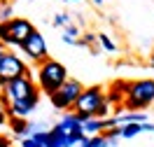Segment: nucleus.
Wrapping results in <instances>:
<instances>
[{"instance_id":"30","label":"nucleus","mask_w":154,"mask_h":147,"mask_svg":"<svg viewBox=\"0 0 154 147\" xmlns=\"http://www.w3.org/2000/svg\"><path fill=\"white\" fill-rule=\"evenodd\" d=\"M0 5H2V0H0Z\"/></svg>"},{"instance_id":"9","label":"nucleus","mask_w":154,"mask_h":147,"mask_svg":"<svg viewBox=\"0 0 154 147\" xmlns=\"http://www.w3.org/2000/svg\"><path fill=\"white\" fill-rule=\"evenodd\" d=\"M56 128L68 138V142H70V145H75V142H82V140L87 138V136H84V131H82V121L77 119L75 112H68L66 117H63V119H61V121L56 124Z\"/></svg>"},{"instance_id":"17","label":"nucleus","mask_w":154,"mask_h":147,"mask_svg":"<svg viewBox=\"0 0 154 147\" xmlns=\"http://www.w3.org/2000/svg\"><path fill=\"white\" fill-rule=\"evenodd\" d=\"M14 19V7H12L10 2H2L0 5V23H5V21Z\"/></svg>"},{"instance_id":"20","label":"nucleus","mask_w":154,"mask_h":147,"mask_svg":"<svg viewBox=\"0 0 154 147\" xmlns=\"http://www.w3.org/2000/svg\"><path fill=\"white\" fill-rule=\"evenodd\" d=\"M91 145L94 147H110V140L105 136H94L91 138Z\"/></svg>"},{"instance_id":"14","label":"nucleus","mask_w":154,"mask_h":147,"mask_svg":"<svg viewBox=\"0 0 154 147\" xmlns=\"http://www.w3.org/2000/svg\"><path fill=\"white\" fill-rule=\"evenodd\" d=\"M140 131H145V124H124V126H119V136L122 138H133V136H138Z\"/></svg>"},{"instance_id":"24","label":"nucleus","mask_w":154,"mask_h":147,"mask_svg":"<svg viewBox=\"0 0 154 147\" xmlns=\"http://www.w3.org/2000/svg\"><path fill=\"white\" fill-rule=\"evenodd\" d=\"M0 147H12V140L7 136H2V133H0Z\"/></svg>"},{"instance_id":"7","label":"nucleus","mask_w":154,"mask_h":147,"mask_svg":"<svg viewBox=\"0 0 154 147\" xmlns=\"http://www.w3.org/2000/svg\"><path fill=\"white\" fill-rule=\"evenodd\" d=\"M2 93L7 96L10 103H14V100H21V98L38 96L40 89L35 87V82L30 79V75H23V77H17V79H12V82H7L2 87Z\"/></svg>"},{"instance_id":"8","label":"nucleus","mask_w":154,"mask_h":147,"mask_svg":"<svg viewBox=\"0 0 154 147\" xmlns=\"http://www.w3.org/2000/svg\"><path fill=\"white\" fill-rule=\"evenodd\" d=\"M21 51H23L30 61H38V63H42L45 59H49L47 56V42H45V38L40 35L38 30H33L28 38L21 42Z\"/></svg>"},{"instance_id":"23","label":"nucleus","mask_w":154,"mask_h":147,"mask_svg":"<svg viewBox=\"0 0 154 147\" xmlns=\"http://www.w3.org/2000/svg\"><path fill=\"white\" fill-rule=\"evenodd\" d=\"M21 147H42L40 142H35L30 136H26V138H21Z\"/></svg>"},{"instance_id":"11","label":"nucleus","mask_w":154,"mask_h":147,"mask_svg":"<svg viewBox=\"0 0 154 147\" xmlns=\"http://www.w3.org/2000/svg\"><path fill=\"white\" fill-rule=\"evenodd\" d=\"M124 98H126V82H117V84H112V89L105 93V100L112 105H119L122 108V103H124Z\"/></svg>"},{"instance_id":"2","label":"nucleus","mask_w":154,"mask_h":147,"mask_svg":"<svg viewBox=\"0 0 154 147\" xmlns=\"http://www.w3.org/2000/svg\"><path fill=\"white\" fill-rule=\"evenodd\" d=\"M66 79H68V68L63 63H58L56 59H45L40 63V68H38V84L40 87L38 89L42 93L51 96Z\"/></svg>"},{"instance_id":"1","label":"nucleus","mask_w":154,"mask_h":147,"mask_svg":"<svg viewBox=\"0 0 154 147\" xmlns=\"http://www.w3.org/2000/svg\"><path fill=\"white\" fill-rule=\"evenodd\" d=\"M154 103V79H135L126 82V98L122 108L126 112H145Z\"/></svg>"},{"instance_id":"27","label":"nucleus","mask_w":154,"mask_h":147,"mask_svg":"<svg viewBox=\"0 0 154 147\" xmlns=\"http://www.w3.org/2000/svg\"><path fill=\"white\" fill-rule=\"evenodd\" d=\"M94 5H103V0H94Z\"/></svg>"},{"instance_id":"5","label":"nucleus","mask_w":154,"mask_h":147,"mask_svg":"<svg viewBox=\"0 0 154 147\" xmlns=\"http://www.w3.org/2000/svg\"><path fill=\"white\" fill-rule=\"evenodd\" d=\"M105 103V91L103 87H84V91L79 93L72 112L75 115H84V117H94L96 110Z\"/></svg>"},{"instance_id":"19","label":"nucleus","mask_w":154,"mask_h":147,"mask_svg":"<svg viewBox=\"0 0 154 147\" xmlns=\"http://www.w3.org/2000/svg\"><path fill=\"white\" fill-rule=\"evenodd\" d=\"M110 110H112V105H110V103H103V105H100V108L96 110V115H94V117L96 119H107V115H110Z\"/></svg>"},{"instance_id":"13","label":"nucleus","mask_w":154,"mask_h":147,"mask_svg":"<svg viewBox=\"0 0 154 147\" xmlns=\"http://www.w3.org/2000/svg\"><path fill=\"white\" fill-rule=\"evenodd\" d=\"M82 131H84V136H87V138L103 136V131H105V121H103V119L91 117V119H87V121L82 124Z\"/></svg>"},{"instance_id":"15","label":"nucleus","mask_w":154,"mask_h":147,"mask_svg":"<svg viewBox=\"0 0 154 147\" xmlns=\"http://www.w3.org/2000/svg\"><path fill=\"white\" fill-rule=\"evenodd\" d=\"M79 38H82V30L77 28V26H70V23H68L66 30H63V40L70 42V44H77V40H79Z\"/></svg>"},{"instance_id":"29","label":"nucleus","mask_w":154,"mask_h":147,"mask_svg":"<svg viewBox=\"0 0 154 147\" xmlns=\"http://www.w3.org/2000/svg\"><path fill=\"white\" fill-rule=\"evenodd\" d=\"M68 2H79V0H68Z\"/></svg>"},{"instance_id":"18","label":"nucleus","mask_w":154,"mask_h":147,"mask_svg":"<svg viewBox=\"0 0 154 147\" xmlns=\"http://www.w3.org/2000/svg\"><path fill=\"white\" fill-rule=\"evenodd\" d=\"M98 42L103 44V49H105V51H117V44H115L110 38H107L105 33H100V35H98Z\"/></svg>"},{"instance_id":"10","label":"nucleus","mask_w":154,"mask_h":147,"mask_svg":"<svg viewBox=\"0 0 154 147\" xmlns=\"http://www.w3.org/2000/svg\"><path fill=\"white\" fill-rule=\"evenodd\" d=\"M38 100H40V93L38 96H30V98H21V100H14L10 103V117H28L33 110L38 108Z\"/></svg>"},{"instance_id":"25","label":"nucleus","mask_w":154,"mask_h":147,"mask_svg":"<svg viewBox=\"0 0 154 147\" xmlns=\"http://www.w3.org/2000/svg\"><path fill=\"white\" fill-rule=\"evenodd\" d=\"M79 147H94V145H91V138H84V140L79 142Z\"/></svg>"},{"instance_id":"22","label":"nucleus","mask_w":154,"mask_h":147,"mask_svg":"<svg viewBox=\"0 0 154 147\" xmlns=\"http://www.w3.org/2000/svg\"><path fill=\"white\" fill-rule=\"evenodd\" d=\"M54 26H68V14H56V17H54Z\"/></svg>"},{"instance_id":"4","label":"nucleus","mask_w":154,"mask_h":147,"mask_svg":"<svg viewBox=\"0 0 154 147\" xmlns=\"http://www.w3.org/2000/svg\"><path fill=\"white\" fill-rule=\"evenodd\" d=\"M84 91V87H82V82H77V79L68 77L61 87L49 96V100H51V105L56 110H72L77 103V98H79V93Z\"/></svg>"},{"instance_id":"26","label":"nucleus","mask_w":154,"mask_h":147,"mask_svg":"<svg viewBox=\"0 0 154 147\" xmlns=\"http://www.w3.org/2000/svg\"><path fill=\"white\" fill-rule=\"evenodd\" d=\"M5 51H7V47H5V44H2V42H0V56H2V54H5Z\"/></svg>"},{"instance_id":"6","label":"nucleus","mask_w":154,"mask_h":147,"mask_svg":"<svg viewBox=\"0 0 154 147\" xmlns=\"http://www.w3.org/2000/svg\"><path fill=\"white\" fill-rule=\"evenodd\" d=\"M23 75H28V66L21 61V56H17L14 51H5L0 56V89L7 82L23 77Z\"/></svg>"},{"instance_id":"16","label":"nucleus","mask_w":154,"mask_h":147,"mask_svg":"<svg viewBox=\"0 0 154 147\" xmlns=\"http://www.w3.org/2000/svg\"><path fill=\"white\" fill-rule=\"evenodd\" d=\"M10 121V100L5 93H0V126Z\"/></svg>"},{"instance_id":"12","label":"nucleus","mask_w":154,"mask_h":147,"mask_svg":"<svg viewBox=\"0 0 154 147\" xmlns=\"http://www.w3.org/2000/svg\"><path fill=\"white\" fill-rule=\"evenodd\" d=\"M7 124H10L12 133H14V136H19V138L30 136V131H33V126L28 124V119H23V117H10Z\"/></svg>"},{"instance_id":"28","label":"nucleus","mask_w":154,"mask_h":147,"mask_svg":"<svg viewBox=\"0 0 154 147\" xmlns=\"http://www.w3.org/2000/svg\"><path fill=\"white\" fill-rule=\"evenodd\" d=\"M152 68H154V54H152Z\"/></svg>"},{"instance_id":"3","label":"nucleus","mask_w":154,"mask_h":147,"mask_svg":"<svg viewBox=\"0 0 154 147\" xmlns=\"http://www.w3.org/2000/svg\"><path fill=\"white\" fill-rule=\"evenodd\" d=\"M35 30V26L23 17H14V19L0 23V42L5 47H21V42Z\"/></svg>"},{"instance_id":"21","label":"nucleus","mask_w":154,"mask_h":147,"mask_svg":"<svg viewBox=\"0 0 154 147\" xmlns=\"http://www.w3.org/2000/svg\"><path fill=\"white\" fill-rule=\"evenodd\" d=\"M94 42H96V35H94V33H84L82 38L77 40V44H84V47H89V44H94Z\"/></svg>"}]
</instances>
